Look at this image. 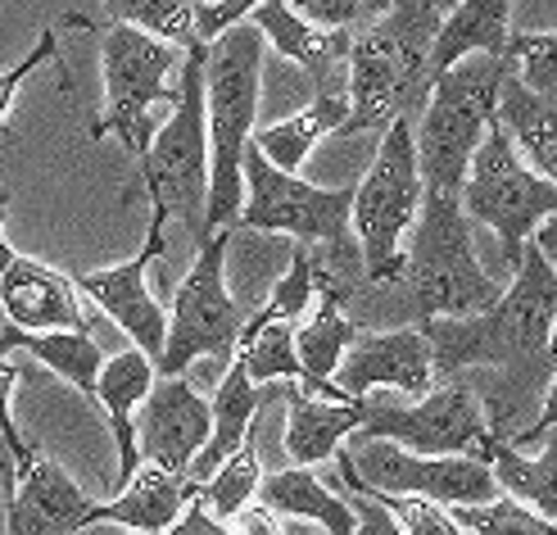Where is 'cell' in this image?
<instances>
[{
    "label": "cell",
    "mask_w": 557,
    "mask_h": 535,
    "mask_svg": "<svg viewBox=\"0 0 557 535\" xmlns=\"http://www.w3.org/2000/svg\"><path fill=\"white\" fill-rule=\"evenodd\" d=\"M553 323H557V268L525 241L512 287L476 318H431L422 323V341L431 350V368L467 373L490 368L498 377L485 431L512 449L525 445L531 404L553 390Z\"/></svg>",
    "instance_id": "6da1fadb"
},
{
    "label": "cell",
    "mask_w": 557,
    "mask_h": 535,
    "mask_svg": "<svg viewBox=\"0 0 557 535\" xmlns=\"http://www.w3.org/2000/svg\"><path fill=\"white\" fill-rule=\"evenodd\" d=\"M259 77H263V37L249 19L227 27L213 46H205V136H209L205 236L232 228L245 205L240 159L259 119Z\"/></svg>",
    "instance_id": "7a4b0ae2"
},
{
    "label": "cell",
    "mask_w": 557,
    "mask_h": 535,
    "mask_svg": "<svg viewBox=\"0 0 557 535\" xmlns=\"http://www.w3.org/2000/svg\"><path fill=\"white\" fill-rule=\"evenodd\" d=\"M444 10L449 5L440 0H395V5L376 10V23L349 37V119L341 132H385L395 119L412 114L417 100H426L422 69Z\"/></svg>",
    "instance_id": "3957f363"
},
{
    "label": "cell",
    "mask_w": 557,
    "mask_h": 535,
    "mask_svg": "<svg viewBox=\"0 0 557 535\" xmlns=\"http://www.w3.org/2000/svg\"><path fill=\"white\" fill-rule=\"evenodd\" d=\"M177 105L154 132L150 150L136 159V186L123 200L146 191L150 209L163 218H182L205 241V195H209V136H205V46L182 50Z\"/></svg>",
    "instance_id": "277c9868"
},
{
    "label": "cell",
    "mask_w": 557,
    "mask_h": 535,
    "mask_svg": "<svg viewBox=\"0 0 557 535\" xmlns=\"http://www.w3.org/2000/svg\"><path fill=\"white\" fill-rule=\"evenodd\" d=\"M504 77H508L504 54H471V60L449 69L426 92L422 127L412 132L422 191H435V195L462 191L467 163L494 123V105H498Z\"/></svg>",
    "instance_id": "5b68a950"
},
{
    "label": "cell",
    "mask_w": 557,
    "mask_h": 535,
    "mask_svg": "<svg viewBox=\"0 0 557 535\" xmlns=\"http://www.w3.org/2000/svg\"><path fill=\"white\" fill-rule=\"evenodd\" d=\"M404 277L417 287V318H476L504 295L481 268L458 195L422 191L412 222V245L404 255Z\"/></svg>",
    "instance_id": "8992f818"
},
{
    "label": "cell",
    "mask_w": 557,
    "mask_h": 535,
    "mask_svg": "<svg viewBox=\"0 0 557 535\" xmlns=\"http://www.w3.org/2000/svg\"><path fill=\"white\" fill-rule=\"evenodd\" d=\"M100 69H104V109L91 123V141L119 136L127 155L141 159L177 105L173 73L182 69V50L136 33L127 23H114L100 46Z\"/></svg>",
    "instance_id": "52a82bcc"
},
{
    "label": "cell",
    "mask_w": 557,
    "mask_h": 535,
    "mask_svg": "<svg viewBox=\"0 0 557 535\" xmlns=\"http://www.w3.org/2000/svg\"><path fill=\"white\" fill-rule=\"evenodd\" d=\"M422 209V178H417V146H412V114L395 119L381 136V150L368 178L354 186L349 228L358 232L368 281H399L404 277V236L412 232Z\"/></svg>",
    "instance_id": "ba28073f"
},
{
    "label": "cell",
    "mask_w": 557,
    "mask_h": 535,
    "mask_svg": "<svg viewBox=\"0 0 557 535\" xmlns=\"http://www.w3.org/2000/svg\"><path fill=\"white\" fill-rule=\"evenodd\" d=\"M458 205H462V218L485 222L498 236V245H504V259L517 268L525 241H531L540 222H548L557 209V182L535 178L531 163H525L508 141V132L490 123L485 141L467 163Z\"/></svg>",
    "instance_id": "9c48e42d"
},
{
    "label": "cell",
    "mask_w": 557,
    "mask_h": 535,
    "mask_svg": "<svg viewBox=\"0 0 557 535\" xmlns=\"http://www.w3.org/2000/svg\"><path fill=\"white\" fill-rule=\"evenodd\" d=\"M227 245L232 232H209L200 241V255H195L190 272L182 277V287L173 295V314H169V331H163V354L154 363L159 377H182L200 354L209 358H232L245 314L227 291Z\"/></svg>",
    "instance_id": "30bf717a"
},
{
    "label": "cell",
    "mask_w": 557,
    "mask_h": 535,
    "mask_svg": "<svg viewBox=\"0 0 557 535\" xmlns=\"http://www.w3.org/2000/svg\"><path fill=\"white\" fill-rule=\"evenodd\" d=\"M240 182H245V205L227 232H286L295 245L326 241V245H345L349 236V205H354V186H313L304 178L276 173V168L245 146L240 159Z\"/></svg>",
    "instance_id": "8fae6325"
},
{
    "label": "cell",
    "mask_w": 557,
    "mask_h": 535,
    "mask_svg": "<svg viewBox=\"0 0 557 535\" xmlns=\"http://www.w3.org/2000/svg\"><path fill=\"white\" fill-rule=\"evenodd\" d=\"M358 436L395 445L404 454H422V459H471V449L485 440V413L476 396H471V386L454 381L422 396L412 409L363 400Z\"/></svg>",
    "instance_id": "7c38bea8"
},
{
    "label": "cell",
    "mask_w": 557,
    "mask_h": 535,
    "mask_svg": "<svg viewBox=\"0 0 557 535\" xmlns=\"http://www.w3.org/2000/svg\"><path fill=\"white\" fill-rule=\"evenodd\" d=\"M349 476L372 495H412L435 509H476L498 499L494 476L476 459H422L395 445L368 440L363 454H345Z\"/></svg>",
    "instance_id": "4fadbf2b"
},
{
    "label": "cell",
    "mask_w": 557,
    "mask_h": 535,
    "mask_svg": "<svg viewBox=\"0 0 557 535\" xmlns=\"http://www.w3.org/2000/svg\"><path fill=\"white\" fill-rule=\"evenodd\" d=\"M163 218L159 209H150V228H146V245H141V255H132L114 268H91V272H82L73 277V291H82L96 308H104V318H114L123 331H127V341L141 350L150 363H159L163 354V331H169V318H163V304L150 295V264L163 255Z\"/></svg>",
    "instance_id": "5bb4252c"
},
{
    "label": "cell",
    "mask_w": 557,
    "mask_h": 535,
    "mask_svg": "<svg viewBox=\"0 0 557 535\" xmlns=\"http://www.w3.org/2000/svg\"><path fill=\"white\" fill-rule=\"evenodd\" d=\"M132 431L141 467H159L186 482L195 454L209 440V400H200V390L186 377H163L141 400V417L132 422Z\"/></svg>",
    "instance_id": "9a60e30c"
},
{
    "label": "cell",
    "mask_w": 557,
    "mask_h": 535,
    "mask_svg": "<svg viewBox=\"0 0 557 535\" xmlns=\"http://www.w3.org/2000/svg\"><path fill=\"white\" fill-rule=\"evenodd\" d=\"M431 350L422 341V331H372L354 336V345L345 350L331 386L341 390V400H368L372 386H395L404 396H426L431 390Z\"/></svg>",
    "instance_id": "2e32d148"
},
{
    "label": "cell",
    "mask_w": 557,
    "mask_h": 535,
    "mask_svg": "<svg viewBox=\"0 0 557 535\" xmlns=\"http://www.w3.org/2000/svg\"><path fill=\"white\" fill-rule=\"evenodd\" d=\"M91 509L96 503L82 495L73 476L33 449L5 503V535H77L91 526Z\"/></svg>",
    "instance_id": "e0dca14e"
},
{
    "label": "cell",
    "mask_w": 557,
    "mask_h": 535,
    "mask_svg": "<svg viewBox=\"0 0 557 535\" xmlns=\"http://www.w3.org/2000/svg\"><path fill=\"white\" fill-rule=\"evenodd\" d=\"M0 308L14 331L46 336V331H87V318L77 308L73 277L41 259L14 255L0 268Z\"/></svg>",
    "instance_id": "ac0fdd59"
},
{
    "label": "cell",
    "mask_w": 557,
    "mask_h": 535,
    "mask_svg": "<svg viewBox=\"0 0 557 535\" xmlns=\"http://www.w3.org/2000/svg\"><path fill=\"white\" fill-rule=\"evenodd\" d=\"M318 308L313 318L295 327V363L304 381H309V396L313 400H331V404H354V400H341V390L331 386V377H336L345 350L354 345L358 327L345 318V300H349V287L341 277H331L318 268Z\"/></svg>",
    "instance_id": "d6986e66"
},
{
    "label": "cell",
    "mask_w": 557,
    "mask_h": 535,
    "mask_svg": "<svg viewBox=\"0 0 557 535\" xmlns=\"http://www.w3.org/2000/svg\"><path fill=\"white\" fill-rule=\"evenodd\" d=\"M512 5L508 0H458V5L444 10L435 41L426 50V69H422V96L435 87V82L458 69L471 54H504L508 37H512Z\"/></svg>",
    "instance_id": "ffe728a7"
},
{
    "label": "cell",
    "mask_w": 557,
    "mask_h": 535,
    "mask_svg": "<svg viewBox=\"0 0 557 535\" xmlns=\"http://www.w3.org/2000/svg\"><path fill=\"white\" fill-rule=\"evenodd\" d=\"M276 400H282V386H255L240 373V363L227 368V377H222L218 396L209 404V440H205L200 454H195V463L186 472V486L209 482V476L245 445V436L255 431V413L276 404Z\"/></svg>",
    "instance_id": "44dd1931"
},
{
    "label": "cell",
    "mask_w": 557,
    "mask_h": 535,
    "mask_svg": "<svg viewBox=\"0 0 557 535\" xmlns=\"http://www.w3.org/2000/svg\"><path fill=\"white\" fill-rule=\"evenodd\" d=\"M154 386V363L141 354V350H127V354H114L104 358V368L96 377V404L104 409L109 417V431H114V449H119V476H114V495L141 472V459H136V409L150 396Z\"/></svg>",
    "instance_id": "7402d4cb"
},
{
    "label": "cell",
    "mask_w": 557,
    "mask_h": 535,
    "mask_svg": "<svg viewBox=\"0 0 557 535\" xmlns=\"http://www.w3.org/2000/svg\"><path fill=\"white\" fill-rule=\"evenodd\" d=\"M471 459L494 476L498 495L508 490V499H517L521 509H531L535 518L553 522V509H557V436H548L544 449L531 459V454H521V449L494 440L485 431V440L471 449Z\"/></svg>",
    "instance_id": "603a6c76"
},
{
    "label": "cell",
    "mask_w": 557,
    "mask_h": 535,
    "mask_svg": "<svg viewBox=\"0 0 557 535\" xmlns=\"http://www.w3.org/2000/svg\"><path fill=\"white\" fill-rule=\"evenodd\" d=\"M186 503H190V486L182 476L141 467L109 503H96L91 526H127L141 535H159L186 513Z\"/></svg>",
    "instance_id": "cb8c5ba5"
},
{
    "label": "cell",
    "mask_w": 557,
    "mask_h": 535,
    "mask_svg": "<svg viewBox=\"0 0 557 535\" xmlns=\"http://www.w3.org/2000/svg\"><path fill=\"white\" fill-rule=\"evenodd\" d=\"M282 400H286V440L282 445L295 467L331 459L341 449V440L358 431V417H363V400L331 404V400L304 396L299 386H282Z\"/></svg>",
    "instance_id": "d4e9b609"
},
{
    "label": "cell",
    "mask_w": 557,
    "mask_h": 535,
    "mask_svg": "<svg viewBox=\"0 0 557 535\" xmlns=\"http://www.w3.org/2000/svg\"><path fill=\"white\" fill-rule=\"evenodd\" d=\"M249 23L259 27V37L272 41L276 54H286V60L304 64L318 82H326L331 64H341L349 54V37L354 27H341V33H326L318 23H304L286 0H255V10H249Z\"/></svg>",
    "instance_id": "484cf974"
},
{
    "label": "cell",
    "mask_w": 557,
    "mask_h": 535,
    "mask_svg": "<svg viewBox=\"0 0 557 535\" xmlns=\"http://www.w3.org/2000/svg\"><path fill=\"white\" fill-rule=\"evenodd\" d=\"M494 123L508 132V141L517 150H525V159L535 163L531 173L553 182V173H557V96H535L531 87H521L508 69L504 87H498Z\"/></svg>",
    "instance_id": "4316f807"
},
{
    "label": "cell",
    "mask_w": 557,
    "mask_h": 535,
    "mask_svg": "<svg viewBox=\"0 0 557 535\" xmlns=\"http://www.w3.org/2000/svg\"><path fill=\"white\" fill-rule=\"evenodd\" d=\"M345 119H349L345 92H318V96L309 100V109H299V114H290V119H282V123L259 127L255 136H249V146H255V150L276 168V173H290V178H295L299 163L309 159V150L318 146L322 136L341 132Z\"/></svg>",
    "instance_id": "83f0119b"
},
{
    "label": "cell",
    "mask_w": 557,
    "mask_h": 535,
    "mask_svg": "<svg viewBox=\"0 0 557 535\" xmlns=\"http://www.w3.org/2000/svg\"><path fill=\"white\" fill-rule=\"evenodd\" d=\"M255 503L268 509L272 518H309L318 522L326 535H354V509L349 499H336L309 467H282V472H263Z\"/></svg>",
    "instance_id": "f1b7e54d"
},
{
    "label": "cell",
    "mask_w": 557,
    "mask_h": 535,
    "mask_svg": "<svg viewBox=\"0 0 557 535\" xmlns=\"http://www.w3.org/2000/svg\"><path fill=\"white\" fill-rule=\"evenodd\" d=\"M10 350L33 354L37 363H46L54 377H64L73 390H82V396L96 404V377H100V368H104V358H100V345L91 341V331H46V336H27V331L5 327V331H0V358H5Z\"/></svg>",
    "instance_id": "f546056e"
},
{
    "label": "cell",
    "mask_w": 557,
    "mask_h": 535,
    "mask_svg": "<svg viewBox=\"0 0 557 535\" xmlns=\"http://www.w3.org/2000/svg\"><path fill=\"white\" fill-rule=\"evenodd\" d=\"M236 363L255 386H299L304 373L295 363V323H249L240 327Z\"/></svg>",
    "instance_id": "4dcf8cb0"
},
{
    "label": "cell",
    "mask_w": 557,
    "mask_h": 535,
    "mask_svg": "<svg viewBox=\"0 0 557 535\" xmlns=\"http://www.w3.org/2000/svg\"><path fill=\"white\" fill-rule=\"evenodd\" d=\"M259 476H263V463H259V449H255V431H249L245 445H240L236 454L209 476V482L190 486V499L200 503V509H205L213 522L227 526L240 509H249V503H255Z\"/></svg>",
    "instance_id": "1f68e13d"
},
{
    "label": "cell",
    "mask_w": 557,
    "mask_h": 535,
    "mask_svg": "<svg viewBox=\"0 0 557 535\" xmlns=\"http://www.w3.org/2000/svg\"><path fill=\"white\" fill-rule=\"evenodd\" d=\"M100 14H109L114 23H127L136 33H146L163 46H195V27H190V0H136V5H100Z\"/></svg>",
    "instance_id": "d6a6232c"
},
{
    "label": "cell",
    "mask_w": 557,
    "mask_h": 535,
    "mask_svg": "<svg viewBox=\"0 0 557 535\" xmlns=\"http://www.w3.org/2000/svg\"><path fill=\"white\" fill-rule=\"evenodd\" d=\"M444 513H449V522L462 535H557L553 522L535 518L531 509H521V503L508 495L476 503V509H444Z\"/></svg>",
    "instance_id": "836d02e7"
},
{
    "label": "cell",
    "mask_w": 557,
    "mask_h": 535,
    "mask_svg": "<svg viewBox=\"0 0 557 535\" xmlns=\"http://www.w3.org/2000/svg\"><path fill=\"white\" fill-rule=\"evenodd\" d=\"M313 295H318V264L309 255V245H295L286 277L272 287V295L259 314H249V323H295L299 314H309Z\"/></svg>",
    "instance_id": "e575fe53"
},
{
    "label": "cell",
    "mask_w": 557,
    "mask_h": 535,
    "mask_svg": "<svg viewBox=\"0 0 557 535\" xmlns=\"http://www.w3.org/2000/svg\"><path fill=\"white\" fill-rule=\"evenodd\" d=\"M504 60L521 87L535 96H557V37L553 33H512Z\"/></svg>",
    "instance_id": "d590c367"
},
{
    "label": "cell",
    "mask_w": 557,
    "mask_h": 535,
    "mask_svg": "<svg viewBox=\"0 0 557 535\" xmlns=\"http://www.w3.org/2000/svg\"><path fill=\"white\" fill-rule=\"evenodd\" d=\"M41 64H60V37H54V23L41 27L37 46L27 50L14 69L0 73V136H10V109H14V100H18V87H23V82L33 77Z\"/></svg>",
    "instance_id": "8d00e7d4"
},
{
    "label": "cell",
    "mask_w": 557,
    "mask_h": 535,
    "mask_svg": "<svg viewBox=\"0 0 557 535\" xmlns=\"http://www.w3.org/2000/svg\"><path fill=\"white\" fill-rule=\"evenodd\" d=\"M368 495H372V490H368ZM376 503H381L389 518H395V526H399L404 535H462V531L449 522V513L435 509V503H426V499H412V495H376Z\"/></svg>",
    "instance_id": "74e56055"
},
{
    "label": "cell",
    "mask_w": 557,
    "mask_h": 535,
    "mask_svg": "<svg viewBox=\"0 0 557 535\" xmlns=\"http://www.w3.org/2000/svg\"><path fill=\"white\" fill-rule=\"evenodd\" d=\"M255 0H190V27H195V46H213L227 27L245 23Z\"/></svg>",
    "instance_id": "f35d334b"
},
{
    "label": "cell",
    "mask_w": 557,
    "mask_h": 535,
    "mask_svg": "<svg viewBox=\"0 0 557 535\" xmlns=\"http://www.w3.org/2000/svg\"><path fill=\"white\" fill-rule=\"evenodd\" d=\"M336 467H341V482H345V490H349V509H354V535H404L399 526H395V518H389L381 503H376V495H368L363 486L349 476V463H345V454L336 459Z\"/></svg>",
    "instance_id": "ab89813d"
},
{
    "label": "cell",
    "mask_w": 557,
    "mask_h": 535,
    "mask_svg": "<svg viewBox=\"0 0 557 535\" xmlns=\"http://www.w3.org/2000/svg\"><path fill=\"white\" fill-rule=\"evenodd\" d=\"M14 390H18V363H14V358H0V440H5L14 467L23 472V467H27V459H33V445H27V440H23V431L14 427V413H10Z\"/></svg>",
    "instance_id": "60d3db41"
},
{
    "label": "cell",
    "mask_w": 557,
    "mask_h": 535,
    "mask_svg": "<svg viewBox=\"0 0 557 535\" xmlns=\"http://www.w3.org/2000/svg\"><path fill=\"white\" fill-rule=\"evenodd\" d=\"M304 23H313V19H322L326 23V33H341V27H349L358 14H376L372 5H358V0H309V5H290ZM318 23V27H322Z\"/></svg>",
    "instance_id": "b9f144b4"
},
{
    "label": "cell",
    "mask_w": 557,
    "mask_h": 535,
    "mask_svg": "<svg viewBox=\"0 0 557 535\" xmlns=\"http://www.w3.org/2000/svg\"><path fill=\"white\" fill-rule=\"evenodd\" d=\"M159 535H232V531L222 526V522H213V518L200 509V503L190 499V503H186V513H182L169 531H159Z\"/></svg>",
    "instance_id": "7bdbcfd3"
},
{
    "label": "cell",
    "mask_w": 557,
    "mask_h": 535,
    "mask_svg": "<svg viewBox=\"0 0 557 535\" xmlns=\"http://www.w3.org/2000/svg\"><path fill=\"white\" fill-rule=\"evenodd\" d=\"M232 522H236V531H232V535H286V531H282V522H276L268 509H259V503H249V509H240Z\"/></svg>",
    "instance_id": "ee69618b"
},
{
    "label": "cell",
    "mask_w": 557,
    "mask_h": 535,
    "mask_svg": "<svg viewBox=\"0 0 557 535\" xmlns=\"http://www.w3.org/2000/svg\"><path fill=\"white\" fill-rule=\"evenodd\" d=\"M14 486H18V467H14V459H10V449H5V440H0V495H5V503H10Z\"/></svg>",
    "instance_id": "f6af8a7d"
},
{
    "label": "cell",
    "mask_w": 557,
    "mask_h": 535,
    "mask_svg": "<svg viewBox=\"0 0 557 535\" xmlns=\"http://www.w3.org/2000/svg\"><path fill=\"white\" fill-rule=\"evenodd\" d=\"M5 205H10V195L0 191V268L14 259V250H10V241H5Z\"/></svg>",
    "instance_id": "bcb514c9"
}]
</instances>
